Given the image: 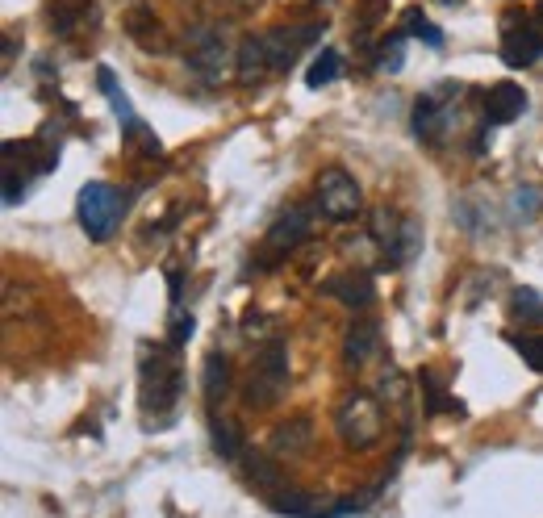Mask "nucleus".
I'll return each mask as SVG.
<instances>
[{
    "instance_id": "nucleus-1",
    "label": "nucleus",
    "mask_w": 543,
    "mask_h": 518,
    "mask_svg": "<svg viewBox=\"0 0 543 518\" xmlns=\"http://www.w3.org/2000/svg\"><path fill=\"white\" fill-rule=\"evenodd\" d=\"M285 389H289V347L280 339H272L255 356V368H251L247 389H243V402L251 410H268L285 397Z\"/></svg>"
},
{
    "instance_id": "nucleus-2",
    "label": "nucleus",
    "mask_w": 543,
    "mask_h": 518,
    "mask_svg": "<svg viewBox=\"0 0 543 518\" xmlns=\"http://www.w3.org/2000/svg\"><path fill=\"white\" fill-rule=\"evenodd\" d=\"M335 427H339V439L347 447L364 452V447H372L376 439H381L385 414H381V406H376L372 393H351L347 402L339 406V414H335Z\"/></svg>"
},
{
    "instance_id": "nucleus-3",
    "label": "nucleus",
    "mask_w": 543,
    "mask_h": 518,
    "mask_svg": "<svg viewBox=\"0 0 543 518\" xmlns=\"http://www.w3.org/2000/svg\"><path fill=\"white\" fill-rule=\"evenodd\" d=\"M180 393V364L176 351L143 347V410L163 414Z\"/></svg>"
},
{
    "instance_id": "nucleus-4",
    "label": "nucleus",
    "mask_w": 543,
    "mask_h": 518,
    "mask_svg": "<svg viewBox=\"0 0 543 518\" xmlns=\"http://www.w3.org/2000/svg\"><path fill=\"white\" fill-rule=\"evenodd\" d=\"M117 218H122V197H117V188L105 184V180H92L80 188V226L88 239H109Z\"/></svg>"
},
{
    "instance_id": "nucleus-5",
    "label": "nucleus",
    "mask_w": 543,
    "mask_h": 518,
    "mask_svg": "<svg viewBox=\"0 0 543 518\" xmlns=\"http://www.w3.org/2000/svg\"><path fill=\"white\" fill-rule=\"evenodd\" d=\"M360 201H364V197H360L356 176H347L343 168L318 172V205H322L326 218H335V222L356 218V214H360Z\"/></svg>"
},
{
    "instance_id": "nucleus-6",
    "label": "nucleus",
    "mask_w": 543,
    "mask_h": 518,
    "mask_svg": "<svg viewBox=\"0 0 543 518\" xmlns=\"http://www.w3.org/2000/svg\"><path fill=\"white\" fill-rule=\"evenodd\" d=\"M188 67L205 80V84H222L226 67H230V51L222 30H193L188 34Z\"/></svg>"
},
{
    "instance_id": "nucleus-7",
    "label": "nucleus",
    "mask_w": 543,
    "mask_h": 518,
    "mask_svg": "<svg viewBox=\"0 0 543 518\" xmlns=\"http://www.w3.org/2000/svg\"><path fill=\"white\" fill-rule=\"evenodd\" d=\"M456 92H460V84L443 80L435 92L418 97V105H414V134L422 138V143H439V138H443V126H447V101H452Z\"/></svg>"
},
{
    "instance_id": "nucleus-8",
    "label": "nucleus",
    "mask_w": 543,
    "mask_h": 518,
    "mask_svg": "<svg viewBox=\"0 0 543 518\" xmlns=\"http://www.w3.org/2000/svg\"><path fill=\"white\" fill-rule=\"evenodd\" d=\"M97 88L109 97V105H113V113H117V122H122V134H126V138H143V143H147V155H159V138H155L143 122H138V113H134L130 97H126L122 88H117V76L109 72V67H97Z\"/></svg>"
},
{
    "instance_id": "nucleus-9",
    "label": "nucleus",
    "mask_w": 543,
    "mask_h": 518,
    "mask_svg": "<svg viewBox=\"0 0 543 518\" xmlns=\"http://www.w3.org/2000/svg\"><path fill=\"white\" fill-rule=\"evenodd\" d=\"M502 59L510 67H531L543 59V34L531 26V21H506L502 34Z\"/></svg>"
},
{
    "instance_id": "nucleus-10",
    "label": "nucleus",
    "mask_w": 543,
    "mask_h": 518,
    "mask_svg": "<svg viewBox=\"0 0 543 518\" xmlns=\"http://www.w3.org/2000/svg\"><path fill=\"white\" fill-rule=\"evenodd\" d=\"M322 38V26H297V30H268L264 34V46H268V63L272 72H285V67H293L297 51L301 46H310Z\"/></svg>"
},
{
    "instance_id": "nucleus-11",
    "label": "nucleus",
    "mask_w": 543,
    "mask_h": 518,
    "mask_svg": "<svg viewBox=\"0 0 543 518\" xmlns=\"http://www.w3.org/2000/svg\"><path fill=\"white\" fill-rule=\"evenodd\" d=\"M376 351H381V322H376V318H356V322H351V331H347V339H343V364L364 368Z\"/></svg>"
},
{
    "instance_id": "nucleus-12",
    "label": "nucleus",
    "mask_w": 543,
    "mask_h": 518,
    "mask_svg": "<svg viewBox=\"0 0 543 518\" xmlns=\"http://www.w3.org/2000/svg\"><path fill=\"white\" fill-rule=\"evenodd\" d=\"M305 239H310V209L297 205V209H289V214L276 218V226L268 230V243H264V247L276 251V255H285V251L301 247Z\"/></svg>"
},
{
    "instance_id": "nucleus-13",
    "label": "nucleus",
    "mask_w": 543,
    "mask_h": 518,
    "mask_svg": "<svg viewBox=\"0 0 543 518\" xmlns=\"http://www.w3.org/2000/svg\"><path fill=\"white\" fill-rule=\"evenodd\" d=\"M310 443H314V422L310 414H297L289 422H280V427L272 431L268 447H272V456H301V452H310Z\"/></svg>"
},
{
    "instance_id": "nucleus-14",
    "label": "nucleus",
    "mask_w": 543,
    "mask_h": 518,
    "mask_svg": "<svg viewBox=\"0 0 543 518\" xmlns=\"http://www.w3.org/2000/svg\"><path fill=\"white\" fill-rule=\"evenodd\" d=\"M523 109H527L523 84H493V88H489L485 117H489L493 126H506V122H514V117H523Z\"/></svg>"
},
{
    "instance_id": "nucleus-15",
    "label": "nucleus",
    "mask_w": 543,
    "mask_h": 518,
    "mask_svg": "<svg viewBox=\"0 0 543 518\" xmlns=\"http://www.w3.org/2000/svg\"><path fill=\"white\" fill-rule=\"evenodd\" d=\"M322 289L335 301H343L347 310H368V305L376 301V289H372L368 276H330Z\"/></svg>"
},
{
    "instance_id": "nucleus-16",
    "label": "nucleus",
    "mask_w": 543,
    "mask_h": 518,
    "mask_svg": "<svg viewBox=\"0 0 543 518\" xmlns=\"http://www.w3.org/2000/svg\"><path fill=\"white\" fill-rule=\"evenodd\" d=\"M201 393H205L209 410H214L222 397L230 393V360L222 356V351H209V356H205V364H201Z\"/></svg>"
},
{
    "instance_id": "nucleus-17",
    "label": "nucleus",
    "mask_w": 543,
    "mask_h": 518,
    "mask_svg": "<svg viewBox=\"0 0 543 518\" xmlns=\"http://www.w3.org/2000/svg\"><path fill=\"white\" fill-rule=\"evenodd\" d=\"M239 80L243 84H259V76L268 72V46H264V34H247L243 42H239Z\"/></svg>"
},
{
    "instance_id": "nucleus-18",
    "label": "nucleus",
    "mask_w": 543,
    "mask_h": 518,
    "mask_svg": "<svg viewBox=\"0 0 543 518\" xmlns=\"http://www.w3.org/2000/svg\"><path fill=\"white\" fill-rule=\"evenodd\" d=\"M418 385H422V397H427V414H456L464 418V406L456 402V397H447L443 385H439V376L431 368H422L418 372Z\"/></svg>"
},
{
    "instance_id": "nucleus-19",
    "label": "nucleus",
    "mask_w": 543,
    "mask_h": 518,
    "mask_svg": "<svg viewBox=\"0 0 543 518\" xmlns=\"http://www.w3.org/2000/svg\"><path fill=\"white\" fill-rule=\"evenodd\" d=\"M126 26H130V34H134L138 42H143L151 55H168V38H163V30L155 26V17H151V13L134 9V13H130V21H126Z\"/></svg>"
},
{
    "instance_id": "nucleus-20",
    "label": "nucleus",
    "mask_w": 543,
    "mask_h": 518,
    "mask_svg": "<svg viewBox=\"0 0 543 518\" xmlns=\"http://www.w3.org/2000/svg\"><path fill=\"white\" fill-rule=\"evenodd\" d=\"M214 447H218L222 460H239V452H243L239 422H234V418H214Z\"/></svg>"
},
{
    "instance_id": "nucleus-21",
    "label": "nucleus",
    "mask_w": 543,
    "mask_h": 518,
    "mask_svg": "<svg viewBox=\"0 0 543 518\" xmlns=\"http://www.w3.org/2000/svg\"><path fill=\"white\" fill-rule=\"evenodd\" d=\"M510 314L518 318V322H543V297L535 293V289H514V297H510Z\"/></svg>"
},
{
    "instance_id": "nucleus-22",
    "label": "nucleus",
    "mask_w": 543,
    "mask_h": 518,
    "mask_svg": "<svg viewBox=\"0 0 543 518\" xmlns=\"http://www.w3.org/2000/svg\"><path fill=\"white\" fill-rule=\"evenodd\" d=\"M339 51H322L314 63H310V72H305V84H310V88H322V84H330V80H335L339 76Z\"/></svg>"
},
{
    "instance_id": "nucleus-23",
    "label": "nucleus",
    "mask_w": 543,
    "mask_h": 518,
    "mask_svg": "<svg viewBox=\"0 0 543 518\" xmlns=\"http://www.w3.org/2000/svg\"><path fill=\"white\" fill-rule=\"evenodd\" d=\"M510 347L523 356L527 368L543 372V335H510Z\"/></svg>"
},
{
    "instance_id": "nucleus-24",
    "label": "nucleus",
    "mask_w": 543,
    "mask_h": 518,
    "mask_svg": "<svg viewBox=\"0 0 543 518\" xmlns=\"http://www.w3.org/2000/svg\"><path fill=\"white\" fill-rule=\"evenodd\" d=\"M406 34H414V38H422V42H431V46H443V30L431 26L422 9H410V13H406Z\"/></svg>"
},
{
    "instance_id": "nucleus-25",
    "label": "nucleus",
    "mask_w": 543,
    "mask_h": 518,
    "mask_svg": "<svg viewBox=\"0 0 543 518\" xmlns=\"http://www.w3.org/2000/svg\"><path fill=\"white\" fill-rule=\"evenodd\" d=\"M247 473H251V481H259V485H285V473L268 460V456H255L251 464H247Z\"/></svg>"
},
{
    "instance_id": "nucleus-26",
    "label": "nucleus",
    "mask_w": 543,
    "mask_h": 518,
    "mask_svg": "<svg viewBox=\"0 0 543 518\" xmlns=\"http://www.w3.org/2000/svg\"><path fill=\"white\" fill-rule=\"evenodd\" d=\"M514 214H523V222H531L539 214V205H543V193L539 188H523V193H514Z\"/></svg>"
},
{
    "instance_id": "nucleus-27",
    "label": "nucleus",
    "mask_w": 543,
    "mask_h": 518,
    "mask_svg": "<svg viewBox=\"0 0 543 518\" xmlns=\"http://www.w3.org/2000/svg\"><path fill=\"white\" fill-rule=\"evenodd\" d=\"M193 331H197L193 314H176V322H172V335H168V347H184L188 339H193Z\"/></svg>"
},
{
    "instance_id": "nucleus-28",
    "label": "nucleus",
    "mask_w": 543,
    "mask_h": 518,
    "mask_svg": "<svg viewBox=\"0 0 543 518\" xmlns=\"http://www.w3.org/2000/svg\"><path fill=\"white\" fill-rule=\"evenodd\" d=\"M401 38H406V34H393L385 46H381V67H385V72H401V63H406V55H401Z\"/></svg>"
},
{
    "instance_id": "nucleus-29",
    "label": "nucleus",
    "mask_w": 543,
    "mask_h": 518,
    "mask_svg": "<svg viewBox=\"0 0 543 518\" xmlns=\"http://www.w3.org/2000/svg\"><path fill=\"white\" fill-rule=\"evenodd\" d=\"M381 393L389 397V402H406V381H401L397 372H385V381H381Z\"/></svg>"
},
{
    "instance_id": "nucleus-30",
    "label": "nucleus",
    "mask_w": 543,
    "mask_h": 518,
    "mask_svg": "<svg viewBox=\"0 0 543 518\" xmlns=\"http://www.w3.org/2000/svg\"><path fill=\"white\" fill-rule=\"evenodd\" d=\"M535 13H539V26H543V0H539V9H535Z\"/></svg>"
},
{
    "instance_id": "nucleus-31",
    "label": "nucleus",
    "mask_w": 543,
    "mask_h": 518,
    "mask_svg": "<svg viewBox=\"0 0 543 518\" xmlns=\"http://www.w3.org/2000/svg\"><path fill=\"white\" fill-rule=\"evenodd\" d=\"M247 5H251V0H247Z\"/></svg>"
}]
</instances>
